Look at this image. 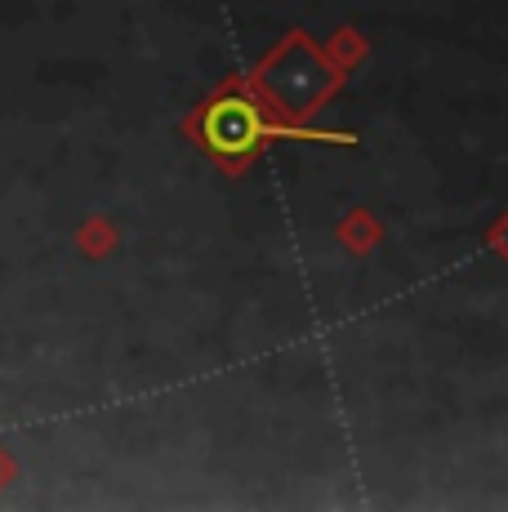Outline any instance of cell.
I'll return each mask as SVG.
<instances>
[{
    "mask_svg": "<svg viewBox=\"0 0 508 512\" xmlns=\"http://www.w3.org/2000/svg\"><path fill=\"white\" fill-rule=\"evenodd\" d=\"M201 134H205V143H210L219 156H246L263 139H272V134H286V130H272V125L263 121L259 112H254L246 98H219V103L205 112Z\"/></svg>",
    "mask_w": 508,
    "mask_h": 512,
    "instance_id": "6da1fadb",
    "label": "cell"
}]
</instances>
